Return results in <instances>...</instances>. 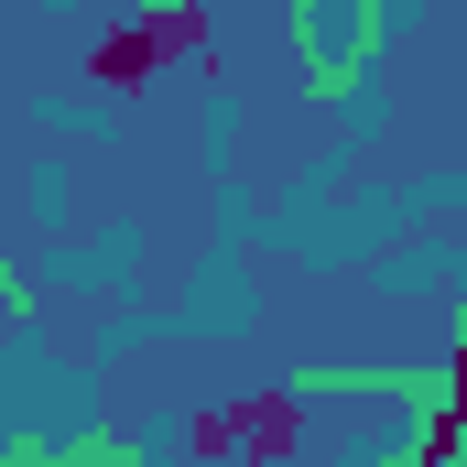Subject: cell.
Returning <instances> with one entry per match:
<instances>
[{
    "instance_id": "obj_1",
    "label": "cell",
    "mask_w": 467,
    "mask_h": 467,
    "mask_svg": "<svg viewBox=\"0 0 467 467\" xmlns=\"http://www.w3.org/2000/svg\"><path fill=\"white\" fill-rule=\"evenodd\" d=\"M185 44H207V11H152V22H130L119 44H99V88H130L152 55H185Z\"/></svg>"
}]
</instances>
